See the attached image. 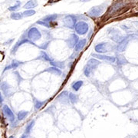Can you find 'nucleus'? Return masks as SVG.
<instances>
[{
  "label": "nucleus",
  "mask_w": 138,
  "mask_h": 138,
  "mask_svg": "<svg viewBox=\"0 0 138 138\" xmlns=\"http://www.w3.org/2000/svg\"><path fill=\"white\" fill-rule=\"evenodd\" d=\"M100 64V61L97 58H91L88 60L87 65L84 68V74L86 77H91V75L94 72L96 68Z\"/></svg>",
  "instance_id": "1"
},
{
  "label": "nucleus",
  "mask_w": 138,
  "mask_h": 138,
  "mask_svg": "<svg viewBox=\"0 0 138 138\" xmlns=\"http://www.w3.org/2000/svg\"><path fill=\"white\" fill-rule=\"evenodd\" d=\"M115 48H116L115 46L109 42H100L96 45L94 47L95 51L98 54H104V53L113 51Z\"/></svg>",
  "instance_id": "2"
},
{
  "label": "nucleus",
  "mask_w": 138,
  "mask_h": 138,
  "mask_svg": "<svg viewBox=\"0 0 138 138\" xmlns=\"http://www.w3.org/2000/svg\"><path fill=\"white\" fill-rule=\"evenodd\" d=\"M27 38L29 41L35 43L42 38V33L37 28L32 27L27 32Z\"/></svg>",
  "instance_id": "3"
},
{
  "label": "nucleus",
  "mask_w": 138,
  "mask_h": 138,
  "mask_svg": "<svg viewBox=\"0 0 138 138\" xmlns=\"http://www.w3.org/2000/svg\"><path fill=\"white\" fill-rule=\"evenodd\" d=\"M75 32H77L78 35H85L88 32L89 25L87 22H85L84 21H80V22L76 23L75 27Z\"/></svg>",
  "instance_id": "4"
},
{
  "label": "nucleus",
  "mask_w": 138,
  "mask_h": 138,
  "mask_svg": "<svg viewBox=\"0 0 138 138\" xmlns=\"http://www.w3.org/2000/svg\"><path fill=\"white\" fill-rule=\"evenodd\" d=\"M62 22L66 28H68L70 29H75V25L77 23V18L73 15H68L63 19Z\"/></svg>",
  "instance_id": "5"
},
{
  "label": "nucleus",
  "mask_w": 138,
  "mask_h": 138,
  "mask_svg": "<svg viewBox=\"0 0 138 138\" xmlns=\"http://www.w3.org/2000/svg\"><path fill=\"white\" fill-rule=\"evenodd\" d=\"M108 32L111 36V39L116 43H120L124 39V37L122 35L121 32L117 29H114V28L110 29L108 30Z\"/></svg>",
  "instance_id": "6"
},
{
  "label": "nucleus",
  "mask_w": 138,
  "mask_h": 138,
  "mask_svg": "<svg viewBox=\"0 0 138 138\" xmlns=\"http://www.w3.org/2000/svg\"><path fill=\"white\" fill-rule=\"evenodd\" d=\"M26 43H29V44H32V45H35V44L33 43V42H32L31 41H29L28 38L26 39V37H25V34H24V35L22 36V38L14 45L13 48H12V50H11V54H15L20 46H22L23 44H26Z\"/></svg>",
  "instance_id": "7"
},
{
  "label": "nucleus",
  "mask_w": 138,
  "mask_h": 138,
  "mask_svg": "<svg viewBox=\"0 0 138 138\" xmlns=\"http://www.w3.org/2000/svg\"><path fill=\"white\" fill-rule=\"evenodd\" d=\"M0 88L2 90V93L4 94V95L7 97H11L13 94V88L12 87L8 84L6 81H2L1 85H0Z\"/></svg>",
  "instance_id": "8"
},
{
  "label": "nucleus",
  "mask_w": 138,
  "mask_h": 138,
  "mask_svg": "<svg viewBox=\"0 0 138 138\" xmlns=\"http://www.w3.org/2000/svg\"><path fill=\"white\" fill-rule=\"evenodd\" d=\"M78 41H79L78 35L73 33V34H71L70 36L65 40V42L69 48H74L77 45V43L78 42Z\"/></svg>",
  "instance_id": "9"
},
{
  "label": "nucleus",
  "mask_w": 138,
  "mask_h": 138,
  "mask_svg": "<svg viewBox=\"0 0 138 138\" xmlns=\"http://www.w3.org/2000/svg\"><path fill=\"white\" fill-rule=\"evenodd\" d=\"M92 56L98 60H102L104 61H107L110 63H114L116 61V58L114 56H108V55H105V54H93Z\"/></svg>",
  "instance_id": "10"
},
{
  "label": "nucleus",
  "mask_w": 138,
  "mask_h": 138,
  "mask_svg": "<svg viewBox=\"0 0 138 138\" xmlns=\"http://www.w3.org/2000/svg\"><path fill=\"white\" fill-rule=\"evenodd\" d=\"M104 12V8L101 5H97V6H94L89 10L88 12V15L93 18H96L100 16Z\"/></svg>",
  "instance_id": "11"
},
{
  "label": "nucleus",
  "mask_w": 138,
  "mask_h": 138,
  "mask_svg": "<svg viewBox=\"0 0 138 138\" xmlns=\"http://www.w3.org/2000/svg\"><path fill=\"white\" fill-rule=\"evenodd\" d=\"M2 111L4 112V114L7 116V117L8 118V120L11 121V122H13L15 121V114L14 113L12 112V111L10 109V107L8 106V105H4L2 107Z\"/></svg>",
  "instance_id": "12"
},
{
  "label": "nucleus",
  "mask_w": 138,
  "mask_h": 138,
  "mask_svg": "<svg viewBox=\"0 0 138 138\" xmlns=\"http://www.w3.org/2000/svg\"><path fill=\"white\" fill-rule=\"evenodd\" d=\"M129 39L127 37H124V39L120 42L118 43L117 46L116 47V49L118 52H123L126 50L127 45H128V42H129Z\"/></svg>",
  "instance_id": "13"
},
{
  "label": "nucleus",
  "mask_w": 138,
  "mask_h": 138,
  "mask_svg": "<svg viewBox=\"0 0 138 138\" xmlns=\"http://www.w3.org/2000/svg\"><path fill=\"white\" fill-rule=\"evenodd\" d=\"M57 99H58L61 103H62V104H68L69 101H70V100H69V93L68 91H66L61 92V93L58 95V97Z\"/></svg>",
  "instance_id": "14"
},
{
  "label": "nucleus",
  "mask_w": 138,
  "mask_h": 138,
  "mask_svg": "<svg viewBox=\"0 0 138 138\" xmlns=\"http://www.w3.org/2000/svg\"><path fill=\"white\" fill-rule=\"evenodd\" d=\"M58 17H59V15H58V14L48 15H46L45 17H44V18L42 19V21H43V22H47V23H48V24H50V25H51V26H52V24H51V23L54 22L55 20H57Z\"/></svg>",
  "instance_id": "15"
},
{
  "label": "nucleus",
  "mask_w": 138,
  "mask_h": 138,
  "mask_svg": "<svg viewBox=\"0 0 138 138\" xmlns=\"http://www.w3.org/2000/svg\"><path fill=\"white\" fill-rule=\"evenodd\" d=\"M86 44H87V39H83L81 40H79L78 42L77 43V45L74 48L75 51V52H80L81 51L83 50V48L85 47Z\"/></svg>",
  "instance_id": "16"
},
{
  "label": "nucleus",
  "mask_w": 138,
  "mask_h": 138,
  "mask_svg": "<svg viewBox=\"0 0 138 138\" xmlns=\"http://www.w3.org/2000/svg\"><path fill=\"white\" fill-rule=\"evenodd\" d=\"M45 71L50 73V74H52L54 75H57V76H60L62 74V71H61V69H59V68H58L56 67H54V66H51V67L47 68Z\"/></svg>",
  "instance_id": "17"
},
{
  "label": "nucleus",
  "mask_w": 138,
  "mask_h": 138,
  "mask_svg": "<svg viewBox=\"0 0 138 138\" xmlns=\"http://www.w3.org/2000/svg\"><path fill=\"white\" fill-rule=\"evenodd\" d=\"M38 5V2L35 0H29V2H27L24 5H23V8L28 10V9H32L34 8H35Z\"/></svg>",
  "instance_id": "18"
},
{
  "label": "nucleus",
  "mask_w": 138,
  "mask_h": 138,
  "mask_svg": "<svg viewBox=\"0 0 138 138\" xmlns=\"http://www.w3.org/2000/svg\"><path fill=\"white\" fill-rule=\"evenodd\" d=\"M39 58L40 59H42V61H48V62H50V61H53L52 58H51L44 50L40 51V54H39Z\"/></svg>",
  "instance_id": "19"
},
{
  "label": "nucleus",
  "mask_w": 138,
  "mask_h": 138,
  "mask_svg": "<svg viewBox=\"0 0 138 138\" xmlns=\"http://www.w3.org/2000/svg\"><path fill=\"white\" fill-rule=\"evenodd\" d=\"M50 65L51 66H54V67H56L59 69H64L65 65V62L63 61H50Z\"/></svg>",
  "instance_id": "20"
},
{
  "label": "nucleus",
  "mask_w": 138,
  "mask_h": 138,
  "mask_svg": "<svg viewBox=\"0 0 138 138\" xmlns=\"http://www.w3.org/2000/svg\"><path fill=\"white\" fill-rule=\"evenodd\" d=\"M83 84H84V82L82 81H78L72 84L71 88L75 91H78L80 90V88L83 86Z\"/></svg>",
  "instance_id": "21"
},
{
  "label": "nucleus",
  "mask_w": 138,
  "mask_h": 138,
  "mask_svg": "<svg viewBox=\"0 0 138 138\" xmlns=\"http://www.w3.org/2000/svg\"><path fill=\"white\" fill-rule=\"evenodd\" d=\"M45 104V101H41L37 99H34V106H35V110H39L41 107H42V106Z\"/></svg>",
  "instance_id": "22"
},
{
  "label": "nucleus",
  "mask_w": 138,
  "mask_h": 138,
  "mask_svg": "<svg viewBox=\"0 0 138 138\" xmlns=\"http://www.w3.org/2000/svg\"><path fill=\"white\" fill-rule=\"evenodd\" d=\"M29 112L26 111H20L19 113H18V115H17V118L19 121H22L25 118V117L28 115Z\"/></svg>",
  "instance_id": "23"
},
{
  "label": "nucleus",
  "mask_w": 138,
  "mask_h": 138,
  "mask_svg": "<svg viewBox=\"0 0 138 138\" xmlns=\"http://www.w3.org/2000/svg\"><path fill=\"white\" fill-rule=\"evenodd\" d=\"M122 6H123V4H122L121 2H117V3H115L113 6H111L110 12H117V10H119V9H120Z\"/></svg>",
  "instance_id": "24"
},
{
  "label": "nucleus",
  "mask_w": 138,
  "mask_h": 138,
  "mask_svg": "<svg viewBox=\"0 0 138 138\" xmlns=\"http://www.w3.org/2000/svg\"><path fill=\"white\" fill-rule=\"evenodd\" d=\"M10 17H11L12 19H14V20H20L23 16H22V13L13 12H12Z\"/></svg>",
  "instance_id": "25"
},
{
  "label": "nucleus",
  "mask_w": 138,
  "mask_h": 138,
  "mask_svg": "<svg viewBox=\"0 0 138 138\" xmlns=\"http://www.w3.org/2000/svg\"><path fill=\"white\" fill-rule=\"evenodd\" d=\"M69 100L72 104H76L78 101V96L74 93H69Z\"/></svg>",
  "instance_id": "26"
},
{
  "label": "nucleus",
  "mask_w": 138,
  "mask_h": 138,
  "mask_svg": "<svg viewBox=\"0 0 138 138\" xmlns=\"http://www.w3.org/2000/svg\"><path fill=\"white\" fill-rule=\"evenodd\" d=\"M34 125H35V121L33 120V121H31L29 123V124L26 126V128H25V134H29V133H30V131L32 130V127H34Z\"/></svg>",
  "instance_id": "27"
},
{
  "label": "nucleus",
  "mask_w": 138,
  "mask_h": 138,
  "mask_svg": "<svg viewBox=\"0 0 138 138\" xmlns=\"http://www.w3.org/2000/svg\"><path fill=\"white\" fill-rule=\"evenodd\" d=\"M35 14V11L33 9H28L26 11H25L22 13V16L23 17H29V16H32Z\"/></svg>",
  "instance_id": "28"
},
{
  "label": "nucleus",
  "mask_w": 138,
  "mask_h": 138,
  "mask_svg": "<svg viewBox=\"0 0 138 138\" xmlns=\"http://www.w3.org/2000/svg\"><path fill=\"white\" fill-rule=\"evenodd\" d=\"M22 62H20L19 61H17V60H12V63L10 64L11 66H12V69H16L18 68L20 65H22Z\"/></svg>",
  "instance_id": "29"
},
{
  "label": "nucleus",
  "mask_w": 138,
  "mask_h": 138,
  "mask_svg": "<svg viewBox=\"0 0 138 138\" xmlns=\"http://www.w3.org/2000/svg\"><path fill=\"white\" fill-rule=\"evenodd\" d=\"M117 64L119 65H125L127 63V61L126 60V58L123 56V55H118L117 56Z\"/></svg>",
  "instance_id": "30"
},
{
  "label": "nucleus",
  "mask_w": 138,
  "mask_h": 138,
  "mask_svg": "<svg viewBox=\"0 0 138 138\" xmlns=\"http://www.w3.org/2000/svg\"><path fill=\"white\" fill-rule=\"evenodd\" d=\"M20 5H21V2H20L19 1H17L16 4H15V5H13V6H11V7H9V8H8V10L13 12L16 11V10H17L19 8H20Z\"/></svg>",
  "instance_id": "31"
},
{
  "label": "nucleus",
  "mask_w": 138,
  "mask_h": 138,
  "mask_svg": "<svg viewBox=\"0 0 138 138\" xmlns=\"http://www.w3.org/2000/svg\"><path fill=\"white\" fill-rule=\"evenodd\" d=\"M37 24H39V25H42V26H45V27H47V28H51V27H52L51 26V25H50V24H48V23H47V22H43V21H38L37 22Z\"/></svg>",
  "instance_id": "32"
},
{
  "label": "nucleus",
  "mask_w": 138,
  "mask_h": 138,
  "mask_svg": "<svg viewBox=\"0 0 138 138\" xmlns=\"http://www.w3.org/2000/svg\"><path fill=\"white\" fill-rule=\"evenodd\" d=\"M49 43H50V42H46L45 43L41 44L39 46V48H41V49H42V50H45V51L46 49L48 48V45H49Z\"/></svg>",
  "instance_id": "33"
},
{
  "label": "nucleus",
  "mask_w": 138,
  "mask_h": 138,
  "mask_svg": "<svg viewBox=\"0 0 138 138\" xmlns=\"http://www.w3.org/2000/svg\"><path fill=\"white\" fill-rule=\"evenodd\" d=\"M15 77H16V78H17V81H18V82H19V84L23 80V78L20 76V75L19 74V72H17V71H15Z\"/></svg>",
  "instance_id": "34"
},
{
  "label": "nucleus",
  "mask_w": 138,
  "mask_h": 138,
  "mask_svg": "<svg viewBox=\"0 0 138 138\" xmlns=\"http://www.w3.org/2000/svg\"><path fill=\"white\" fill-rule=\"evenodd\" d=\"M3 103V96L2 94V93L0 92V104H2Z\"/></svg>",
  "instance_id": "35"
},
{
  "label": "nucleus",
  "mask_w": 138,
  "mask_h": 138,
  "mask_svg": "<svg viewBox=\"0 0 138 138\" xmlns=\"http://www.w3.org/2000/svg\"><path fill=\"white\" fill-rule=\"evenodd\" d=\"M81 2H88V1H90V0H81Z\"/></svg>",
  "instance_id": "36"
},
{
  "label": "nucleus",
  "mask_w": 138,
  "mask_h": 138,
  "mask_svg": "<svg viewBox=\"0 0 138 138\" xmlns=\"http://www.w3.org/2000/svg\"><path fill=\"white\" fill-rule=\"evenodd\" d=\"M8 138H15V137H14L13 136H10V137H8Z\"/></svg>",
  "instance_id": "37"
}]
</instances>
